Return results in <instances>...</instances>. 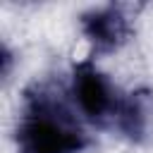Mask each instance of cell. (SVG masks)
<instances>
[{
	"label": "cell",
	"mask_w": 153,
	"mask_h": 153,
	"mask_svg": "<svg viewBox=\"0 0 153 153\" xmlns=\"http://www.w3.org/2000/svg\"><path fill=\"white\" fill-rule=\"evenodd\" d=\"M14 139L19 153H81L86 148V134L57 91L45 84H33L24 93Z\"/></svg>",
	"instance_id": "obj_1"
},
{
	"label": "cell",
	"mask_w": 153,
	"mask_h": 153,
	"mask_svg": "<svg viewBox=\"0 0 153 153\" xmlns=\"http://www.w3.org/2000/svg\"><path fill=\"white\" fill-rule=\"evenodd\" d=\"M72 91H74V98L79 103V110L86 115L88 122L103 124L108 117H115L120 98L115 96V88L110 86L108 76L91 60L74 65Z\"/></svg>",
	"instance_id": "obj_2"
},
{
	"label": "cell",
	"mask_w": 153,
	"mask_h": 153,
	"mask_svg": "<svg viewBox=\"0 0 153 153\" xmlns=\"http://www.w3.org/2000/svg\"><path fill=\"white\" fill-rule=\"evenodd\" d=\"M10 65H12V55H10L7 45H2V76L10 74Z\"/></svg>",
	"instance_id": "obj_5"
},
{
	"label": "cell",
	"mask_w": 153,
	"mask_h": 153,
	"mask_svg": "<svg viewBox=\"0 0 153 153\" xmlns=\"http://www.w3.org/2000/svg\"><path fill=\"white\" fill-rule=\"evenodd\" d=\"M81 31L93 53H115L131 33V19L124 5H105L81 14Z\"/></svg>",
	"instance_id": "obj_3"
},
{
	"label": "cell",
	"mask_w": 153,
	"mask_h": 153,
	"mask_svg": "<svg viewBox=\"0 0 153 153\" xmlns=\"http://www.w3.org/2000/svg\"><path fill=\"white\" fill-rule=\"evenodd\" d=\"M115 120H117L120 131L127 139L141 141L146 136L148 120H151V93L146 88H136V91L127 93L124 98H120Z\"/></svg>",
	"instance_id": "obj_4"
}]
</instances>
